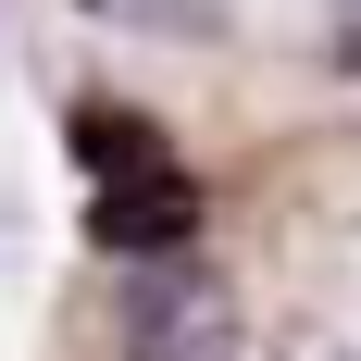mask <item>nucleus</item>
I'll return each instance as SVG.
<instances>
[{
	"label": "nucleus",
	"instance_id": "obj_1",
	"mask_svg": "<svg viewBox=\"0 0 361 361\" xmlns=\"http://www.w3.org/2000/svg\"><path fill=\"white\" fill-rule=\"evenodd\" d=\"M250 324H237V287L200 274V262H137L125 274V361H237Z\"/></svg>",
	"mask_w": 361,
	"mask_h": 361
},
{
	"label": "nucleus",
	"instance_id": "obj_2",
	"mask_svg": "<svg viewBox=\"0 0 361 361\" xmlns=\"http://www.w3.org/2000/svg\"><path fill=\"white\" fill-rule=\"evenodd\" d=\"M87 237L125 262H175L187 237H200V175L187 162H149V175H112L100 187V212H87Z\"/></svg>",
	"mask_w": 361,
	"mask_h": 361
},
{
	"label": "nucleus",
	"instance_id": "obj_3",
	"mask_svg": "<svg viewBox=\"0 0 361 361\" xmlns=\"http://www.w3.org/2000/svg\"><path fill=\"white\" fill-rule=\"evenodd\" d=\"M75 149H87V175H149V162H175V149H162V125H137V112L125 100H75Z\"/></svg>",
	"mask_w": 361,
	"mask_h": 361
},
{
	"label": "nucleus",
	"instance_id": "obj_4",
	"mask_svg": "<svg viewBox=\"0 0 361 361\" xmlns=\"http://www.w3.org/2000/svg\"><path fill=\"white\" fill-rule=\"evenodd\" d=\"M287 361H361V349H349V336H299Z\"/></svg>",
	"mask_w": 361,
	"mask_h": 361
},
{
	"label": "nucleus",
	"instance_id": "obj_5",
	"mask_svg": "<svg viewBox=\"0 0 361 361\" xmlns=\"http://www.w3.org/2000/svg\"><path fill=\"white\" fill-rule=\"evenodd\" d=\"M336 50H349V63H361V0H349V25H336Z\"/></svg>",
	"mask_w": 361,
	"mask_h": 361
},
{
	"label": "nucleus",
	"instance_id": "obj_6",
	"mask_svg": "<svg viewBox=\"0 0 361 361\" xmlns=\"http://www.w3.org/2000/svg\"><path fill=\"white\" fill-rule=\"evenodd\" d=\"M87 13H137V0H87Z\"/></svg>",
	"mask_w": 361,
	"mask_h": 361
}]
</instances>
